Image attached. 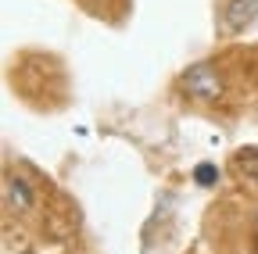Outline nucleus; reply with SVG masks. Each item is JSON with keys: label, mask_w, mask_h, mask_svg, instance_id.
Wrapping results in <instances>:
<instances>
[{"label": "nucleus", "mask_w": 258, "mask_h": 254, "mask_svg": "<svg viewBox=\"0 0 258 254\" xmlns=\"http://www.w3.org/2000/svg\"><path fill=\"white\" fill-rule=\"evenodd\" d=\"M183 90L190 93V97H198V101H219V93H222V79L212 65H194L183 72Z\"/></svg>", "instance_id": "nucleus-1"}, {"label": "nucleus", "mask_w": 258, "mask_h": 254, "mask_svg": "<svg viewBox=\"0 0 258 254\" xmlns=\"http://www.w3.org/2000/svg\"><path fill=\"white\" fill-rule=\"evenodd\" d=\"M254 15H258V0H226V11H222L230 33H240L247 22H254Z\"/></svg>", "instance_id": "nucleus-2"}, {"label": "nucleus", "mask_w": 258, "mask_h": 254, "mask_svg": "<svg viewBox=\"0 0 258 254\" xmlns=\"http://www.w3.org/2000/svg\"><path fill=\"white\" fill-rule=\"evenodd\" d=\"M233 168H237L240 183H247L251 190H258V147L237 150V157H233Z\"/></svg>", "instance_id": "nucleus-3"}, {"label": "nucleus", "mask_w": 258, "mask_h": 254, "mask_svg": "<svg viewBox=\"0 0 258 254\" xmlns=\"http://www.w3.org/2000/svg\"><path fill=\"white\" fill-rule=\"evenodd\" d=\"M4 190H8V204H11L15 211H25V208L32 204V186H29L25 179H18V176H8Z\"/></svg>", "instance_id": "nucleus-4"}, {"label": "nucleus", "mask_w": 258, "mask_h": 254, "mask_svg": "<svg viewBox=\"0 0 258 254\" xmlns=\"http://www.w3.org/2000/svg\"><path fill=\"white\" fill-rule=\"evenodd\" d=\"M194 179H198L201 186H208V183H215V179H219V172H215V165H201L198 172H194Z\"/></svg>", "instance_id": "nucleus-5"}, {"label": "nucleus", "mask_w": 258, "mask_h": 254, "mask_svg": "<svg viewBox=\"0 0 258 254\" xmlns=\"http://www.w3.org/2000/svg\"><path fill=\"white\" fill-rule=\"evenodd\" d=\"M251 240H254V247H258V211H254V222H251Z\"/></svg>", "instance_id": "nucleus-6"}]
</instances>
